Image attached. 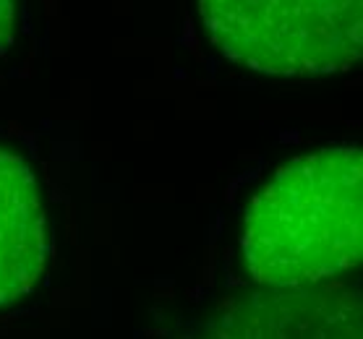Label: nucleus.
<instances>
[{
	"label": "nucleus",
	"mask_w": 363,
	"mask_h": 339,
	"mask_svg": "<svg viewBox=\"0 0 363 339\" xmlns=\"http://www.w3.org/2000/svg\"><path fill=\"white\" fill-rule=\"evenodd\" d=\"M21 0H0V58H6L18 34Z\"/></svg>",
	"instance_id": "obj_5"
},
{
	"label": "nucleus",
	"mask_w": 363,
	"mask_h": 339,
	"mask_svg": "<svg viewBox=\"0 0 363 339\" xmlns=\"http://www.w3.org/2000/svg\"><path fill=\"white\" fill-rule=\"evenodd\" d=\"M50 217L37 167L0 139V311L32 295L48 272Z\"/></svg>",
	"instance_id": "obj_4"
},
{
	"label": "nucleus",
	"mask_w": 363,
	"mask_h": 339,
	"mask_svg": "<svg viewBox=\"0 0 363 339\" xmlns=\"http://www.w3.org/2000/svg\"><path fill=\"white\" fill-rule=\"evenodd\" d=\"M215 50L277 79L342 74L363 55V0H196Z\"/></svg>",
	"instance_id": "obj_2"
},
{
	"label": "nucleus",
	"mask_w": 363,
	"mask_h": 339,
	"mask_svg": "<svg viewBox=\"0 0 363 339\" xmlns=\"http://www.w3.org/2000/svg\"><path fill=\"white\" fill-rule=\"evenodd\" d=\"M183 339H361V308L350 289L256 287L209 308Z\"/></svg>",
	"instance_id": "obj_3"
},
{
	"label": "nucleus",
	"mask_w": 363,
	"mask_h": 339,
	"mask_svg": "<svg viewBox=\"0 0 363 339\" xmlns=\"http://www.w3.org/2000/svg\"><path fill=\"white\" fill-rule=\"evenodd\" d=\"M363 253V154L327 144L288 159L240 214L238 258L256 287L327 285Z\"/></svg>",
	"instance_id": "obj_1"
}]
</instances>
